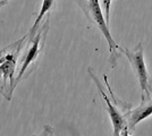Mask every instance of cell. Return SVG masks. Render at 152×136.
Returning <instances> with one entry per match:
<instances>
[{
    "label": "cell",
    "instance_id": "obj_2",
    "mask_svg": "<svg viewBox=\"0 0 152 136\" xmlns=\"http://www.w3.org/2000/svg\"><path fill=\"white\" fill-rule=\"evenodd\" d=\"M26 40L27 34L0 50V94L7 101L12 100L16 87L19 57Z\"/></svg>",
    "mask_w": 152,
    "mask_h": 136
},
{
    "label": "cell",
    "instance_id": "obj_4",
    "mask_svg": "<svg viewBox=\"0 0 152 136\" xmlns=\"http://www.w3.org/2000/svg\"><path fill=\"white\" fill-rule=\"evenodd\" d=\"M119 50L126 56L127 60L129 61L131 67H132L134 74H135V76L139 81L142 93L150 92L152 90V79L149 75V73H148V69H146L142 42H139L133 49L121 48V47Z\"/></svg>",
    "mask_w": 152,
    "mask_h": 136
},
{
    "label": "cell",
    "instance_id": "obj_6",
    "mask_svg": "<svg viewBox=\"0 0 152 136\" xmlns=\"http://www.w3.org/2000/svg\"><path fill=\"white\" fill-rule=\"evenodd\" d=\"M152 115V90L148 93H142V101L137 108L132 109L127 115V127L132 133L137 124Z\"/></svg>",
    "mask_w": 152,
    "mask_h": 136
},
{
    "label": "cell",
    "instance_id": "obj_5",
    "mask_svg": "<svg viewBox=\"0 0 152 136\" xmlns=\"http://www.w3.org/2000/svg\"><path fill=\"white\" fill-rule=\"evenodd\" d=\"M88 73L91 76L92 81L94 82L96 89L99 91V93L101 94L102 99L104 100L106 102V107H107V111L109 113V117H110V120H111V124H113V129H114V134L113 136H118L121 130L127 126V115L128 112L132 110V109H125V108H121L118 105L111 101V99L109 97V94L106 93V90L103 87V85L101 84L100 79L98 78V76L95 75V73L93 71V69L89 67L88 68Z\"/></svg>",
    "mask_w": 152,
    "mask_h": 136
},
{
    "label": "cell",
    "instance_id": "obj_1",
    "mask_svg": "<svg viewBox=\"0 0 152 136\" xmlns=\"http://www.w3.org/2000/svg\"><path fill=\"white\" fill-rule=\"evenodd\" d=\"M49 32V15H47L35 34L27 33V40L20 53L16 75V86L38 68L40 57L43 52L45 39Z\"/></svg>",
    "mask_w": 152,
    "mask_h": 136
},
{
    "label": "cell",
    "instance_id": "obj_3",
    "mask_svg": "<svg viewBox=\"0 0 152 136\" xmlns=\"http://www.w3.org/2000/svg\"><path fill=\"white\" fill-rule=\"evenodd\" d=\"M82 9L86 20H89L92 25H94L100 32L102 33L103 38L106 39L108 45H109V64L113 68H116L117 61L121 58V45L116 42L110 33L109 25L106 22L104 13L102 10L100 0H73Z\"/></svg>",
    "mask_w": 152,
    "mask_h": 136
},
{
    "label": "cell",
    "instance_id": "obj_11",
    "mask_svg": "<svg viewBox=\"0 0 152 136\" xmlns=\"http://www.w3.org/2000/svg\"><path fill=\"white\" fill-rule=\"evenodd\" d=\"M9 1H10V0H0V9H1L4 6L8 5V4H9Z\"/></svg>",
    "mask_w": 152,
    "mask_h": 136
},
{
    "label": "cell",
    "instance_id": "obj_7",
    "mask_svg": "<svg viewBox=\"0 0 152 136\" xmlns=\"http://www.w3.org/2000/svg\"><path fill=\"white\" fill-rule=\"evenodd\" d=\"M55 4H56V0H43L42 1V6H41V9L39 12L38 16L35 18V22L34 24L32 25L31 30L28 31L30 34H35L37 31L40 28V26L42 25V22H43V16L45 15H49L51 12V9L55 7Z\"/></svg>",
    "mask_w": 152,
    "mask_h": 136
},
{
    "label": "cell",
    "instance_id": "obj_10",
    "mask_svg": "<svg viewBox=\"0 0 152 136\" xmlns=\"http://www.w3.org/2000/svg\"><path fill=\"white\" fill-rule=\"evenodd\" d=\"M118 136H132V132L128 129V127H124L123 129L121 130V133H119V135Z\"/></svg>",
    "mask_w": 152,
    "mask_h": 136
},
{
    "label": "cell",
    "instance_id": "obj_8",
    "mask_svg": "<svg viewBox=\"0 0 152 136\" xmlns=\"http://www.w3.org/2000/svg\"><path fill=\"white\" fill-rule=\"evenodd\" d=\"M111 1L113 0H100L102 10L104 13V17H106V22L109 25L110 24V7H111Z\"/></svg>",
    "mask_w": 152,
    "mask_h": 136
},
{
    "label": "cell",
    "instance_id": "obj_9",
    "mask_svg": "<svg viewBox=\"0 0 152 136\" xmlns=\"http://www.w3.org/2000/svg\"><path fill=\"white\" fill-rule=\"evenodd\" d=\"M31 136H55V130L50 125H43L42 129L38 134H34Z\"/></svg>",
    "mask_w": 152,
    "mask_h": 136
}]
</instances>
